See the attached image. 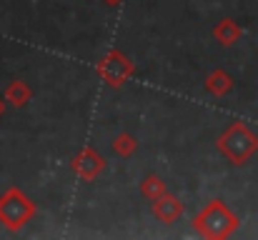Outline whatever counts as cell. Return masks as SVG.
<instances>
[{"instance_id": "1", "label": "cell", "mask_w": 258, "mask_h": 240, "mask_svg": "<svg viewBox=\"0 0 258 240\" xmlns=\"http://www.w3.org/2000/svg\"><path fill=\"white\" fill-rule=\"evenodd\" d=\"M241 225V218L221 200V198H213L211 203H206L196 218H193V230L201 235V238L208 240H226L231 238Z\"/></svg>"}, {"instance_id": "2", "label": "cell", "mask_w": 258, "mask_h": 240, "mask_svg": "<svg viewBox=\"0 0 258 240\" xmlns=\"http://www.w3.org/2000/svg\"><path fill=\"white\" fill-rule=\"evenodd\" d=\"M216 148L231 165H246L258 153V135L246 123L236 120L218 135Z\"/></svg>"}, {"instance_id": "3", "label": "cell", "mask_w": 258, "mask_h": 240, "mask_svg": "<svg viewBox=\"0 0 258 240\" xmlns=\"http://www.w3.org/2000/svg\"><path fill=\"white\" fill-rule=\"evenodd\" d=\"M35 203L28 193H23L20 188L10 185L3 195H0V225L10 233L23 230L33 218H35Z\"/></svg>"}, {"instance_id": "4", "label": "cell", "mask_w": 258, "mask_h": 240, "mask_svg": "<svg viewBox=\"0 0 258 240\" xmlns=\"http://www.w3.org/2000/svg\"><path fill=\"white\" fill-rule=\"evenodd\" d=\"M95 73H98V78L103 80L108 88H123L128 80L133 78L136 63H133L123 50L113 48V50H108V53L98 60Z\"/></svg>"}, {"instance_id": "5", "label": "cell", "mask_w": 258, "mask_h": 240, "mask_svg": "<svg viewBox=\"0 0 258 240\" xmlns=\"http://www.w3.org/2000/svg\"><path fill=\"white\" fill-rule=\"evenodd\" d=\"M71 170L81 178V180H86V183H93L103 170H105V158L93 148V145H83L73 160H71Z\"/></svg>"}, {"instance_id": "6", "label": "cell", "mask_w": 258, "mask_h": 240, "mask_svg": "<svg viewBox=\"0 0 258 240\" xmlns=\"http://www.w3.org/2000/svg\"><path fill=\"white\" fill-rule=\"evenodd\" d=\"M151 213H153V218H156L158 223H163V225H173V223H178V220H180V215H183V203H180V198H178V195H173V193H163L158 200H153Z\"/></svg>"}, {"instance_id": "7", "label": "cell", "mask_w": 258, "mask_h": 240, "mask_svg": "<svg viewBox=\"0 0 258 240\" xmlns=\"http://www.w3.org/2000/svg\"><path fill=\"white\" fill-rule=\"evenodd\" d=\"M211 35H213V40L221 43L223 48H231V45H236V43L243 38V30H241V25H238L233 18H221V20L213 25Z\"/></svg>"}, {"instance_id": "8", "label": "cell", "mask_w": 258, "mask_h": 240, "mask_svg": "<svg viewBox=\"0 0 258 240\" xmlns=\"http://www.w3.org/2000/svg\"><path fill=\"white\" fill-rule=\"evenodd\" d=\"M203 88H206V93H211V95H216V98H223V95H228V93L236 88V80H233V75H231L228 70L216 68V70L208 73Z\"/></svg>"}, {"instance_id": "9", "label": "cell", "mask_w": 258, "mask_h": 240, "mask_svg": "<svg viewBox=\"0 0 258 240\" xmlns=\"http://www.w3.org/2000/svg\"><path fill=\"white\" fill-rule=\"evenodd\" d=\"M33 100V88L25 83V80L15 78L8 83V88H5V103H10L13 108H25L28 103Z\"/></svg>"}, {"instance_id": "10", "label": "cell", "mask_w": 258, "mask_h": 240, "mask_svg": "<svg viewBox=\"0 0 258 240\" xmlns=\"http://www.w3.org/2000/svg\"><path fill=\"white\" fill-rule=\"evenodd\" d=\"M138 190H141L143 198H148V200L153 203V200H158L163 193H168V185H166V180H163L158 173H148V175H143V180L138 183Z\"/></svg>"}, {"instance_id": "11", "label": "cell", "mask_w": 258, "mask_h": 240, "mask_svg": "<svg viewBox=\"0 0 258 240\" xmlns=\"http://www.w3.org/2000/svg\"><path fill=\"white\" fill-rule=\"evenodd\" d=\"M138 138L133 135V133H118L115 138H113V153L118 155V158H123V160H128V158H133L136 153H138Z\"/></svg>"}, {"instance_id": "12", "label": "cell", "mask_w": 258, "mask_h": 240, "mask_svg": "<svg viewBox=\"0 0 258 240\" xmlns=\"http://www.w3.org/2000/svg\"><path fill=\"white\" fill-rule=\"evenodd\" d=\"M103 3H105V5H110V8H115V5H120L123 0H103Z\"/></svg>"}, {"instance_id": "13", "label": "cell", "mask_w": 258, "mask_h": 240, "mask_svg": "<svg viewBox=\"0 0 258 240\" xmlns=\"http://www.w3.org/2000/svg\"><path fill=\"white\" fill-rule=\"evenodd\" d=\"M3 100H5V95L0 98V118H3V113H5V103H3Z\"/></svg>"}]
</instances>
